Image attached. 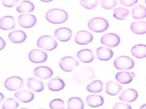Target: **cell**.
<instances>
[{
  "mask_svg": "<svg viewBox=\"0 0 146 109\" xmlns=\"http://www.w3.org/2000/svg\"><path fill=\"white\" fill-rule=\"evenodd\" d=\"M49 106L51 109H63L64 103L61 99H54L50 102Z\"/></svg>",
  "mask_w": 146,
  "mask_h": 109,
  "instance_id": "836d02e7",
  "label": "cell"
},
{
  "mask_svg": "<svg viewBox=\"0 0 146 109\" xmlns=\"http://www.w3.org/2000/svg\"><path fill=\"white\" fill-rule=\"evenodd\" d=\"M145 4H146V0H145Z\"/></svg>",
  "mask_w": 146,
  "mask_h": 109,
  "instance_id": "7bdbcfd3",
  "label": "cell"
},
{
  "mask_svg": "<svg viewBox=\"0 0 146 109\" xmlns=\"http://www.w3.org/2000/svg\"><path fill=\"white\" fill-rule=\"evenodd\" d=\"M19 25L25 28H29L34 26L36 23V17L30 14H24L20 15L18 18Z\"/></svg>",
  "mask_w": 146,
  "mask_h": 109,
  "instance_id": "ba28073f",
  "label": "cell"
},
{
  "mask_svg": "<svg viewBox=\"0 0 146 109\" xmlns=\"http://www.w3.org/2000/svg\"><path fill=\"white\" fill-rule=\"evenodd\" d=\"M101 6L105 10H110L115 7L117 5L116 0H101Z\"/></svg>",
  "mask_w": 146,
  "mask_h": 109,
  "instance_id": "e575fe53",
  "label": "cell"
},
{
  "mask_svg": "<svg viewBox=\"0 0 146 109\" xmlns=\"http://www.w3.org/2000/svg\"><path fill=\"white\" fill-rule=\"evenodd\" d=\"M135 77L134 73L123 71L117 73L115 75V79L120 83L127 84L131 82Z\"/></svg>",
  "mask_w": 146,
  "mask_h": 109,
  "instance_id": "e0dca14e",
  "label": "cell"
},
{
  "mask_svg": "<svg viewBox=\"0 0 146 109\" xmlns=\"http://www.w3.org/2000/svg\"><path fill=\"white\" fill-rule=\"evenodd\" d=\"M96 56L99 60L102 61H107L111 59L113 56V52L110 48L100 47L96 49Z\"/></svg>",
  "mask_w": 146,
  "mask_h": 109,
  "instance_id": "d6986e66",
  "label": "cell"
},
{
  "mask_svg": "<svg viewBox=\"0 0 146 109\" xmlns=\"http://www.w3.org/2000/svg\"><path fill=\"white\" fill-rule=\"evenodd\" d=\"M102 44L110 47L117 46L120 41L119 36L113 33H108L104 35L101 38Z\"/></svg>",
  "mask_w": 146,
  "mask_h": 109,
  "instance_id": "9c48e42d",
  "label": "cell"
},
{
  "mask_svg": "<svg viewBox=\"0 0 146 109\" xmlns=\"http://www.w3.org/2000/svg\"><path fill=\"white\" fill-rule=\"evenodd\" d=\"M0 40H1V50H2L3 48H5L6 43H5V41H4V40L2 37L0 38Z\"/></svg>",
  "mask_w": 146,
  "mask_h": 109,
  "instance_id": "f35d334b",
  "label": "cell"
},
{
  "mask_svg": "<svg viewBox=\"0 0 146 109\" xmlns=\"http://www.w3.org/2000/svg\"><path fill=\"white\" fill-rule=\"evenodd\" d=\"M132 16L134 19H143L146 17V8L141 5L135 6L132 10Z\"/></svg>",
  "mask_w": 146,
  "mask_h": 109,
  "instance_id": "f546056e",
  "label": "cell"
},
{
  "mask_svg": "<svg viewBox=\"0 0 146 109\" xmlns=\"http://www.w3.org/2000/svg\"><path fill=\"white\" fill-rule=\"evenodd\" d=\"M94 72L89 67H82L76 71L73 75L75 83L79 85H84L87 82L94 79Z\"/></svg>",
  "mask_w": 146,
  "mask_h": 109,
  "instance_id": "6da1fadb",
  "label": "cell"
},
{
  "mask_svg": "<svg viewBox=\"0 0 146 109\" xmlns=\"http://www.w3.org/2000/svg\"><path fill=\"white\" fill-rule=\"evenodd\" d=\"M39 1H40L42 2H51L54 0H39Z\"/></svg>",
  "mask_w": 146,
  "mask_h": 109,
  "instance_id": "60d3db41",
  "label": "cell"
},
{
  "mask_svg": "<svg viewBox=\"0 0 146 109\" xmlns=\"http://www.w3.org/2000/svg\"><path fill=\"white\" fill-rule=\"evenodd\" d=\"M138 0H120V3L127 7L132 6L137 2Z\"/></svg>",
  "mask_w": 146,
  "mask_h": 109,
  "instance_id": "74e56055",
  "label": "cell"
},
{
  "mask_svg": "<svg viewBox=\"0 0 146 109\" xmlns=\"http://www.w3.org/2000/svg\"><path fill=\"white\" fill-rule=\"evenodd\" d=\"M68 18L67 12L62 9H52L46 14L47 20L53 24H60L65 22Z\"/></svg>",
  "mask_w": 146,
  "mask_h": 109,
  "instance_id": "7a4b0ae2",
  "label": "cell"
},
{
  "mask_svg": "<svg viewBox=\"0 0 146 109\" xmlns=\"http://www.w3.org/2000/svg\"><path fill=\"white\" fill-rule=\"evenodd\" d=\"M140 108H141V109H146V104H143L141 106H140Z\"/></svg>",
  "mask_w": 146,
  "mask_h": 109,
  "instance_id": "ab89813d",
  "label": "cell"
},
{
  "mask_svg": "<svg viewBox=\"0 0 146 109\" xmlns=\"http://www.w3.org/2000/svg\"><path fill=\"white\" fill-rule=\"evenodd\" d=\"M15 97L21 102L28 103L33 100L34 95L31 91L21 90L15 93Z\"/></svg>",
  "mask_w": 146,
  "mask_h": 109,
  "instance_id": "ac0fdd59",
  "label": "cell"
},
{
  "mask_svg": "<svg viewBox=\"0 0 146 109\" xmlns=\"http://www.w3.org/2000/svg\"><path fill=\"white\" fill-rule=\"evenodd\" d=\"M59 65L62 70L66 72H70L76 66L79 65V62L71 56H66L60 59Z\"/></svg>",
  "mask_w": 146,
  "mask_h": 109,
  "instance_id": "8992f818",
  "label": "cell"
},
{
  "mask_svg": "<svg viewBox=\"0 0 146 109\" xmlns=\"http://www.w3.org/2000/svg\"><path fill=\"white\" fill-rule=\"evenodd\" d=\"M47 58V53L41 50L33 49L29 53V59L33 63H42Z\"/></svg>",
  "mask_w": 146,
  "mask_h": 109,
  "instance_id": "8fae6325",
  "label": "cell"
},
{
  "mask_svg": "<svg viewBox=\"0 0 146 109\" xmlns=\"http://www.w3.org/2000/svg\"><path fill=\"white\" fill-rule=\"evenodd\" d=\"M99 3L98 0H80V5L88 10H92L95 8Z\"/></svg>",
  "mask_w": 146,
  "mask_h": 109,
  "instance_id": "d6a6232c",
  "label": "cell"
},
{
  "mask_svg": "<svg viewBox=\"0 0 146 109\" xmlns=\"http://www.w3.org/2000/svg\"><path fill=\"white\" fill-rule=\"evenodd\" d=\"M76 57L79 61L84 63L91 62L94 59L92 51L88 49H84L79 51L76 53Z\"/></svg>",
  "mask_w": 146,
  "mask_h": 109,
  "instance_id": "2e32d148",
  "label": "cell"
},
{
  "mask_svg": "<svg viewBox=\"0 0 146 109\" xmlns=\"http://www.w3.org/2000/svg\"><path fill=\"white\" fill-rule=\"evenodd\" d=\"M137 97L138 93L135 89H127L121 92L119 96V99L126 102H132L135 101Z\"/></svg>",
  "mask_w": 146,
  "mask_h": 109,
  "instance_id": "5bb4252c",
  "label": "cell"
},
{
  "mask_svg": "<svg viewBox=\"0 0 146 109\" xmlns=\"http://www.w3.org/2000/svg\"><path fill=\"white\" fill-rule=\"evenodd\" d=\"M122 89V86L118 83L110 81L106 84V91L110 95H116Z\"/></svg>",
  "mask_w": 146,
  "mask_h": 109,
  "instance_id": "44dd1931",
  "label": "cell"
},
{
  "mask_svg": "<svg viewBox=\"0 0 146 109\" xmlns=\"http://www.w3.org/2000/svg\"><path fill=\"white\" fill-rule=\"evenodd\" d=\"M132 32L136 34L146 33V22L137 20L133 22L130 26Z\"/></svg>",
  "mask_w": 146,
  "mask_h": 109,
  "instance_id": "d4e9b609",
  "label": "cell"
},
{
  "mask_svg": "<svg viewBox=\"0 0 146 109\" xmlns=\"http://www.w3.org/2000/svg\"><path fill=\"white\" fill-rule=\"evenodd\" d=\"M109 24L106 19L100 17L92 18L88 23V27L94 32H103L107 30Z\"/></svg>",
  "mask_w": 146,
  "mask_h": 109,
  "instance_id": "3957f363",
  "label": "cell"
},
{
  "mask_svg": "<svg viewBox=\"0 0 146 109\" xmlns=\"http://www.w3.org/2000/svg\"><path fill=\"white\" fill-rule=\"evenodd\" d=\"M129 15V11L124 7H117L114 9L113 11V16L117 19L124 20Z\"/></svg>",
  "mask_w": 146,
  "mask_h": 109,
  "instance_id": "4dcf8cb0",
  "label": "cell"
},
{
  "mask_svg": "<svg viewBox=\"0 0 146 109\" xmlns=\"http://www.w3.org/2000/svg\"><path fill=\"white\" fill-rule=\"evenodd\" d=\"M19 106V103L15 99L9 98L5 100L2 105L3 109H16Z\"/></svg>",
  "mask_w": 146,
  "mask_h": 109,
  "instance_id": "1f68e13d",
  "label": "cell"
},
{
  "mask_svg": "<svg viewBox=\"0 0 146 109\" xmlns=\"http://www.w3.org/2000/svg\"><path fill=\"white\" fill-rule=\"evenodd\" d=\"M75 41L80 45H86L91 43L93 40L92 35L85 30L78 31L74 37Z\"/></svg>",
  "mask_w": 146,
  "mask_h": 109,
  "instance_id": "30bf717a",
  "label": "cell"
},
{
  "mask_svg": "<svg viewBox=\"0 0 146 109\" xmlns=\"http://www.w3.org/2000/svg\"><path fill=\"white\" fill-rule=\"evenodd\" d=\"M47 87L49 90L52 91H58L65 87L64 81L60 78H55L51 79L47 83Z\"/></svg>",
  "mask_w": 146,
  "mask_h": 109,
  "instance_id": "7402d4cb",
  "label": "cell"
},
{
  "mask_svg": "<svg viewBox=\"0 0 146 109\" xmlns=\"http://www.w3.org/2000/svg\"><path fill=\"white\" fill-rule=\"evenodd\" d=\"M113 65L119 70H129L133 68L135 62L132 58L128 56H120L115 60Z\"/></svg>",
  "mask_w": 146,
  "mask_h": 109,
  "instance_id": "5b68a950",
  "label": "cell"
},
{
  "mask_svg": "<svg viewBox=\"0 0 146 109\" xmlns=\"http://www.w3.org/2000/svg\"><path fill=\"white\" fill-rule=\"evenodd\" d=\"M19 0H2V5L7 7H12L17 3L18 2Z\"/></svg>",
  "mask_w": 146,
  "mask_h": 109,
  "instance_id": "8d00e7d4",
  "label": "cell"
},
{
  "mask_svg": "<svg viewBox=\"0 0 146 109\" xmlns=\"http://www.w3.org/2000/svg\"><path fill=\"white\" fill-rule=\"evenodd\" d=\"M68 109H83L84 103L83 100L78 97H72L67 100Z\"/></svg>",
  "mask_w": 146,
  "mask_h": 109,
  "instance_id": "83f0119b",
  "label": "cell"
},
{
  "mask_svg": "<svg viewBox=\"0 0 146 109\" xmlns=\"http://www.w3.org/2000/svg\"><path fill=\"white\" fill-rule=\"evenodd\" d=\"M131 52L136 58H145L146 57V45L143 44H136L131 48Z\"/></svg>",
  "mask_w": 146,
  "mask_h": 109,
  "instance_id": "cb8c5ba5",
  "label": "cell"
},
{
  "mask_svg": "<svg viewBox=\"0 0 146 109\" xmlns=\"http://www.w3.org/2000/svg\"><path fill=\"white\" fill-rule=\"evenodd\" d=\"M86 102L90 107H98L103 104L104 99L99 95H89L86 97Z\"/></svg>",
  "mask_w": 146,
  "mask_h": 109,
  "instance_id": "603a6c76",
  "label": "cell"
},
{
  "mask_svg": "<svg viewBox=\"0 0 146 109\" xmlns=\"http://www.w3.org/2000/svg\"><path fill=\"white\" fill-rule=\"evenodd\" d=\"M4 85L10 91H16L22 87L23 80L18 76H12L6 79Z\"/></svg>",
  "mask_w": 146,
  "mask_h": 109,
  "instance_id": "52a82bcc",
  "label": "cell"
},
{
  "mask_svg": "<svg viewBox=\"0 0 146 109\" xmlns=\"http://www.w3.org/2000/svg\"><path fill=\"white\" fill-rule=\"evenodd\" d=\"M27 87L35 92H40L44 89L43 83L35 78H30L27 81Z\"/></svg>",
  "mask_w": 146,
  "mask_h": 109,
  "instance_id": "484cf974",
  "label": "cell"
},
{
  "mask_svg": "<svg viewBox=\"0 0 146 109\" xmlns=\"http://www.w3.org/2000/svg\"><path fill=\"white\" fill-rule=\"evenodd\" d=\"M57 45L56 41L48 35L42 36L37 40V46L46 51H52L56 48Z\"/></svg>",
  "mask_w": 146,
  "mask_h": 109,
  "instance_id": "277c9868",
  "label": "cell"
},
{
  "mask_svg": "<svg viewBox=\"0 0 146 109\" xmlns=\"http://www.w3.org/2000/svg\"><path fill=\"white\" fill-rule=\"evenodd\" d=\"M8 38L10 41L13 43H21L25 41L27 36L24 31L15 30L9 33Z\"/></svg>",
  "mask_w": 146,
  "mask_h": 109,
  "instance_id": "9a60e30c",
  "label": "cell"
},
{
  "mask_svg": "<svg viewBox=\"0 0 146 109\" xmlns=\"http://www.w3.org/2000/svg\"><path fill=\"white\" fill-rule=\"evenodd\" d=\"M15 23L14 17L5 16L0 19V28L4 30H13L15 28Z\"/></svg>",
  "mask_w": 146,
  "mask_h": 109,
  "instance_id": "ffe728a7",
  "label": "cell"
},
{
  "mask_svg": "<svg viewBox=\"0 0 146 109\" xmlns=\"http://www.w3.org/2000/svg\"><path fill=\"white\" fill-rule=\"evenodd\" d=\"M0 97H1V99H0V103L2 101V99H3V95L2 93L0 94Z\"/></svg>",
  "mask_w": 146,
  "mask_h": 109,
  "instance_id": "b9f144b4",
  "label": "cell"
},
{
  "mask_svg": "<svg viewBox=\"0 0 146 109\" xmlns=\"http://www.w3.org/2000/svg\"><path fill=\"white\" fill-rule=\"evenodd\" d=\"M131 106L124 103H116L113 107V109H131Z\"/></svg>",
  "mask_w": 146,
  "mask_h": 109,
  "instance_id": "d590c367",
  "label": "cell"
},
{
  "mask_svg": "<svg viewBox=\"0 0 146 109\" xmlns=\"http://www.w3.org/2000/svg\"><path fill=\"white\" fill-rule=\"evenodd\" d=\"M54 36L60 41H67L72 36V31L68 28L61 27L55 31Z\"/></svg>",
  "mask_w": 146,
  "mask_h": 109,
  "instance_id": "4fadbf2b",
  "label": "cell"
},
{
  "mask_svg": "<svg viewBox=\"0 0 146 109\" xmlns=\"http://www.w3.org/2000/svg\"><path fill=\"white\" fill-rule=\"evenodd\" d=\"M34 4L29 1H22L16 7V10L20 13L31 12L34 10Z\"/></svg>",
  "mask_w": 146,
  "mask_h": 109,
  "instance_id": "4316f807",
  "label": "cell"
},
{
  "mask_svg": "<svg viewBox=\"0 0 146 109\" xmlns=\"http://www.w3.org/2000/svg\"><path fill=\"white\" fill-rule=\"evenodd\" d=\"M87 90L90 93H100L102 91L103 88V84L102 81L100 80H95L90 83L87 86Z\"/></svg>",
  "mask_w": 146,
  "mask_h": 109,
  "instance_id": "f1b7e54d",
  "label": "cell"
},
{
  "mask_svg": "<svg viewBox=\"0 0 146 109\" xmlns=\"http://www.w3.org/2000/svg\"><path fill=\"white\" fill-rule=\"evenodd\" d=\"M34 74L39 78L47 79L51 78L53 75L52 69L47 66H40L35 68L33 71Z\"/></svg>",
  "mask_w": 146,
  "mask_h": 109,
  "instance_id": "7c38bea8",
  "label": "cell"
}]
</instances>
